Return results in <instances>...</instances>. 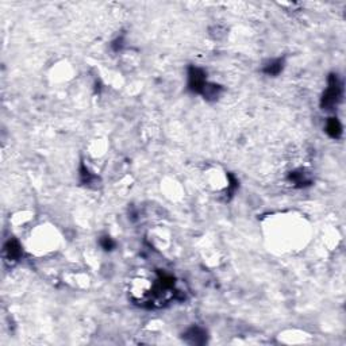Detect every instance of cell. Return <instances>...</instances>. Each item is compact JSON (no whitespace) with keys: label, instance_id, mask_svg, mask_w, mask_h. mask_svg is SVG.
I'll return each instance as SVG.
<instances>
[{"label":"cell","instance_id":"cell-1","mask_svg":"<svg viewBox=\"0 0 346 346\" xmlns=\"http://www.w3.org/2000/svg\"><path fill=\"white\" fill-rule=\"evenodd\" d=\"M342 95H344L342 81L340 80L338 76L331 73L329 76V80H327V88H326L325 94L322 96V100H320V107L326 111L334 110L338 106V103L342 100Z\"/></svg>","mask_w":346,"mask_h":346},{"label":"cell","instance_id":"cell-2","mask_svg":"<svg viewBox=\"0 0 346 346\" xmlns=\"http://www.w3.org/2000/svg\"><path fill=\"white\" fill-rule=\"evenodd\" d=\"M207 84L206 72L196 66H189L188 69V90L195 94H202L203 88Z\"/></svg>","mask_w":346,"mask_h":346},{"label":"cell","instance_id":"cell-3","mask_svg":"<svg viewBox=\"0 0 346 346\" xmlns=\"http://www.w3.org/2000/svg\"><path fill=\"white\" fill-rule=\"evenodd\" d=\"M184 340L192 345H202L207 340V333L206 330H203L202 327L192 326L184 333Z\"/></svg>","mask_w":346,"mask_h":346},{"label":"cell","instance_id":"cell-4","mask_svg":"<svg viewBox=\"0 0 346 346\" xmlns=\"http://www.w3.org/2000/svg\"><path fill=\"white\" fill-rule=\"evenodd\" d=\"M288 180L291 181L295 187H298V188H303V187L310 186V184L313 183L310 173H307V172L303 171V169L292 172L291 175L288 176Z\"/></svg>","mask_w":346,"mask_h":346},{"label":"cell","instance_id":"cell-5","mask_svg":"<svg viewBox=\"0 0 346 346\" xmlns=\"http://www.w3.org/2000/svg\"><path fill=\"white\" fill-rule=\"evenodd\" d=\"M4 254L10 261H18L22 257V248L15 238H11L5 242Z\"/></svg>","mask_w":346,"mask_h":346},{"label":"cell","instance_id":"cell-6","mask_svg":"<svg viewBox=\"0 0 346 346\" xmlns=\"http://www.w3.org/2000/svg\"><path fill=\"white\" fill-rule=\"evenodd\" d=\"M284 68V59H275L268 61L264 68H262V72L268 76H277Z\"/></svg>","mask_w":346,"mask_h":346},{"label":"cell","instance_id":"cell-7","mask_svg":"<svg viewBox=\"0 0 346 346\" xmlns=\"http://www.w3.org/2000/svg\"><path fill=\"white\" fill-rule=\"evenodd\" d=\"M326 133L330 135L331 138H340L342 135V126L337 118H330L326 123Z\"/></svg>","mask_w":346,"mask_h":346},{"label":"cell","instance_id":"cell-8","mask_svg":"<svg viewBox=\"0 0 346 346\" xmlns=\"http://www.w3.org/2000/svg\"><path fill=\"white\" fill-rule=\"evenodd\" d=\"M220 92H222V87L217 86V84H211V83H207V84L204 86V88H203L200 95L204 96V99H207V100H215V99H218Z\"/></svg>","mask_w":346,"mask_h":346},{"label":"cell","instance_id":"cell-9","mask_svg":"<svg viewBox=\"0 0 346 346\" xmlns=\"http://www.w3.org/2000/svg\"><path fill=\"white\" fill-rule=\"evenodd\" d=\"M80 177L81 183H83V184H87V186H90V184H92V183L96 180L95 176L91 175L90 172H88V169H87L84 165H81L80 168Z\"/></svg>","mask_w":346,"mask_h":346},{"label":"cell","instance_id":"cell-10","mask_svg":"<svg viewBox=\"0 0 346 346\" xmlns=\"http://www.w3.org/2000/svg\"><path fill=\"white\" fill-rule=\"evenodd\" d=\"M100 245L104 251H112L115 248V242L112 241L111 237H103L100 240Z\"/></svg>","mask_w":346,"mask_h":346}]
</instances>
